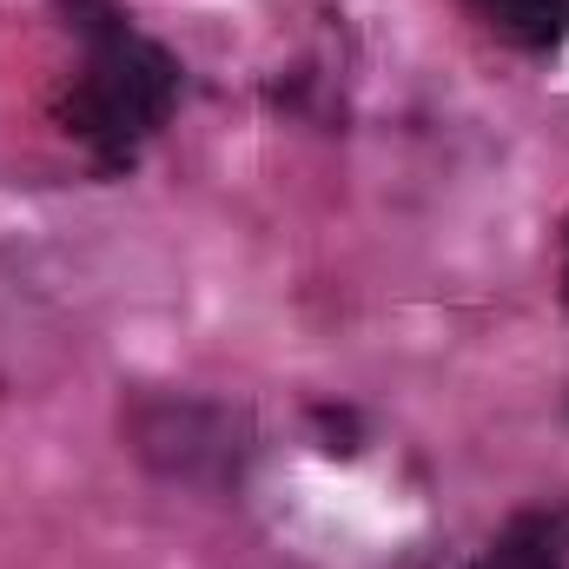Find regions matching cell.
<instances>
[{"mask_svg":"<svg viewBox=\"0 0 569 569\" xmlns=\"http://www.w3.org/2000/svg\"><path fill=\"white\" fill-rule=\"evenodd\" d=\"M140 437V457L159 477H179V483H232L239 463H246V418L226 411V405H206V398H159L133 418Z\"/></svg>","mask_w":569,"mask_h":569,"instance_id":"2","label":"cell"},{"mask_svg":"<svg viewBox=\"0 0 569 569\" xmlns=\"http://www.w3.org/2000/svg\"><path fill=\"white\" fill-rule=\"evenodd\" d=\"M497 20H503L510 40H523V47H537V53L569 40V0H503Z\"/></svg>","mask_w":569,"mask_h":569,"instance_id":"4","label":"cell"},{"mask_svg":"<svg viewBox=\"0 0 569 569\" xmlns=\"http://www.w3.org/2000/svg\"><path fill=\"white\" fill-rule=\"evenodd\" d=\"M172 100H179V60L166 47L140 40L133 27H120V33H107V40L87 47V73L60 100V120H67V133H80V140L93 146L107 166H120L172 113Z\"/></svg>","mask_w":569,"mask_h":569,"instance_id":"1","label":"cell"},{"mask_svg":"<svg viewBox=\"0 0 569 569\" xmlns=\"http://www.w3.org/2000/svg\"><path fill=\"white\" fill-rule=\"evenodd\" d=\"M318 425H325V437H331L325 450H345V457L358 450V425H351V411H331V405H318Z\"/></svg>","mask_w":569,"mask_h":569,"instance_id":"5","label":"cell"},{"mask_svg":"<svg viewBox=\"0 0 569 569\" xmlns=\"http://www.w3.org/2000/svg\"><path fill=\"white\" fill-rule=\"evenodd\" d=\"M563 563H569L563 517H517L510 530H497V543L470 569H563Z\"/></svg>","mask_w":569,"mask_h":569,"instance_id":"3","label":"cell"},{"mask_svg":"<svg viewBox=\"0 0 569 569\" xmlns=\"http://www.w3.org/2000/svg\"><path fill=\"white\" fill-rule=\"evenodd\" d=\"M477 7H490V13H497V7H503V0H477Z\"/></svg>","mask_w":569,"mask_h":569,"instance_id":"6","label":"cell"}]
</instances>
